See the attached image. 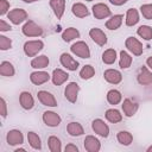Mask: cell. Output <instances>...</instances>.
Here are the masks:
<instances>
[{
	"mask_svg": "<svg viewBox=\"0 0 152 152\" xmlns=\"http://www.w3.org/2000/svg\"><path fill=\"white\" fill-rule=\"evenodd\" d=\"M84 148L88 152H97L101 148V144L97 138H95L93 135H88L84 139Z\"/></svg>",
	"mask_w": 152,
	"mask_h": 152,
	"instance_id": "cell-16",
	"label": "cell"
},
{
	"mask_svg": "<svg viewBox=\"0 0 152 152\" xmlns=\"http://www.w3.org/2000/svg\"><path fill=\"white\" fill-rule=\"evenodd\" d=\"M21 31L26 37H39L43 34V28L32 20L26 21L25 25L23 26Z\"/></svg>",
	"mask_w": 152,
	"mask_h": 152,
	"instance_id": "cell-1",
	"label": "cell"
},
{
	"mask_svg": "<svg viewBox=\"0 0 152 152\" xmlns=\"http://www.w3.org/2000/svg\"><path fill=\"white\" fill-rule=\"evenodd\" d=\"M11 46H12V40L7 38L6 36H0V49L5 51V50L11 49Z\"/></svg>",
	"mask_w": 152,
	"mask_h": 152,
	"instance_id": "cell-39",
	"label": "cell"
},
{
	"mask_svg": "<svg viewBox=\"0 0 152 152\" xmlns=\"http://www.w3.org/2000/svg\"><path fill=\"white\" fill-rule=\"evenodd\" d=\"M146 64L152 69V56H151V57H148V58L146 59Z\"/></svg>",
	"mask_w": 152,
	"mask_h": 152,
	"instance_id": "cell-45",
	"label": "cell"
},
{
	"mask_svg": "<svg viewBox=\"0 0 152 152\" xmlns=\"http://www.w3.org/2000/svg\"><path fill=\"white\" fill-rule=\"evenodd\" d=\"M104 115H106V119L112 124H116V122H120L122 120V115L120 114V112L118 109H114V108L108 109Z\"/></svg>",
	"mask_w": 152,
	"mask_h": 152,
	"instance_id": "cell-30",
	"label": "cell"
},
{
	"mask_svg": "<svg viewBox=\"0 0 152 152\" xmlns=\"http://www.w3.org/2000/svg\"><path fill=\"white\" fill-rule=\"evenodd\" d=\"M19 102H20V106H21L24 109H26V110L32 109L33 106H34V100H33L31 93H28V91H23V93L20 94V96H19Z\"/></svg>",
	"mask_w": 152,
	"mask_h": 152,
	"instance_id": "cell-17",
	"label": "cell"
},
{
	"mask_svg": "<svg viewBox=\"0 0 152 152\" xmlns=\"http://www.w3.org/2000/svg\"><path fill=\"white\" fill-rule=\"evenodd\" d=\"M49 78H50V75L45 71H34L30 75V81L36 86H39V84L48 82Z\"/></svg>",
	"mask_w": 152,
	"mask_h": 152,
	"instance_id": "cell-19",
	"label": "cell"
},
{
	"mask_svg": "<svg viewBox=\"0 0 152 152\" xmlns=\"http://www.w3.org/2000/svg\"><path fill=\"white\" fill-rule=\"evenodd\" d=\"M10 8V2L7 0H0V14H6L7 10Z\"/></svg>",
	"mask_w": 152,
	"mask_h": 152,
	"instance_id": "cell-40",
	"label": "cell"
},
{
	"mask_svg": "<svg viewBox=\"0 0 152 152\" xmlns=\"http://www.w3.org/2000/svg\"><path fill=\"white\" fill-rule=\"evenodd\" d=\"M78 37H80V32L75 27H69V28L64 30V32L62 33V38L64 42H70V40L78 38Z\"/></svg>",
	"mask_w": 152,
	"mask_h": 152,
	"instance_id": "cell-32",
	"label": "cell"
},
{
	"mask_svg": "<svg viewBox=\"0 0 152 152\" xmlns=\"http://www.w3.org/2000/svg\"><path fill=\"white\" fill-rule=\"evenodd\" d=\"M116 59V51L114 49H108L102 53V61L106 64H113Z\"/></svg>",
	"mask_w": 152,
	"mask_h": 152,
	"instance_id": "cell-36",
	"label": "cell"
},
{
	"mask_svg": "<svg viewBox=\"0 0 152 152\" xmlns=\"http://www.w3.org/2000/svg\"><path fill=\"white\" fill-rule=\"evenodd\" d=\"M27 140H28V144L32 148H34V150H40L42 148V141H40V138L38 137L37 133L28 132L27 133Z\"/></svg>",
	"mask_w": 152,
	"mask_h": 152,
	"instance_id": "cell-29",
	"label": "cell"
},
{
	"mask_svg": "<svg viewBox=\"0 0 152 152\" xmlns=\"http://www.w3.org/2000/svg\"><path fill=\"white\" fill-rule=\"evenodd\" d=\"M140 12H141V14L144 15L145 19L151 20V19H152V4H145V5H141V7H140Z\"/></svg>",
	"mask_w": 152,
	"mask_h": 152,
	"instance_id": "cell-38",
	"label": "cell"
},
{
	"mask_svg": "<svg viewBox=\"0 0 152 152\" xmlns=\"http://www.w3.org/2000/svg\"><path fill=\"white\" fill-rule=\"evenodd\" d=\"M125 45L128 51H131L135 56H140L142 53V44L134 37H128L125 42Z\"/></svg>",
	"mask_w": 152,
	"mask_h": 152,
	"instance_id": "cell-6",
	"label": "cell"
},
{
	"mask_svg": "<svg viewBox=\"0 0 152 152\" xmlns=\"http://www.w3.org/2000/svg\"><path fill=\"white\" fill-rule=\"evenodd\" d=\"M0 107H1V116L2 118H6L7 115V106H6V101L5 99H0Z\"/></svg>",
	"mask_w": 152,
	"mask_h": 152,
	"instance_id": "cell-41",
	"label": "cell"
},
{
	"mask_svg": "<svg viewBox=\"0 0 152 152\" xmlns=\"http://www.w3.org/2000/svg\"><path fill=\"white\" fill-rule=\"evenodd\" d=\"M116 139H118V141H119L121 145H124V146H128V145H131V142L133 141L132 134H131L129 132H127V131H120V132L116 134Z\"/></svg>",
	"mask_w": 152,
	"mask_h": 152,
	"instance_id": "cell-27",
	"label": "cell"
},
{
	"mask_svg": "<svg viewBox=\"0 0 152 152\" xmlns=\"http://www.w3.org/2000/svg\"><path fill=\"white\" fill-rule=\"evenodd\" d=\"M59 62L63 66H65L68 70H71V71H75L77 68H78V62L76 59H74L69 53H62L61 57H59Z\"/></svg>",
	"mask_w": 152,
	"mask_h": 152,
	"instance_id": "cell-10",
	"label": "cell"
},
{
	"mask_svg": "<svg viewBox=\"0 0 152 152\" xmlns=\"http://www.w3.org/2000/svg\"><path fill=\"white\" fill-rule=\"evenodd\" d=\"M12 27L10 26V24H7L5 20H0V31L5 32V31H11Z\"/></svg>",
	"mask_w": 152,
	"mask_h": 152,
	"instance_id": "cell-42",
	"label": "cell"
},
{
	"mask_svg": "<svg viewBox=\"0 0 152 152\" xmlns=\"http://www.w3.org/2000/svg\"><path fill=\"white\" fill-rule=\"evenodd\" d=\"M138 107H139L138 103L134 102V101H132L131 99H125L124 102H122V110H124L125 115L128 116V118L133 116L137 113Z\"/></svg>",
	"mask_w": 152,
	"mask_h": 152,
	"instance_id": "cell-15",
	"label": "cell"
},
{
	"mask_svg": "<svg viewBox=\"0 0 152 152\" xmlns=\"http://www.w3.org/2000/svg\"><path fill=\"white\" fill-rule=\"evenodd\" d=\"M103 77L107 82L112 83V84H118L121 82L122 80V75L120 71L115 70V69H107L104 72H103Z\"/></svg>",
	"mask_w": 152,
	"mask_h": 152,
	"instance_id": "cell-14",
	"label": "cell"
},
{
	"mask_svg": "<svg viewBox=\"0 0 152 152\" xmlns=\"http://www.w3.org/2000/svg\"><path fill=\"white\" fill-rule=\"evenodd\" d=\"M94 75H95V69L91 65H89V64L88 65H84L81 69V71H80V76H81L82 80H89Z\"/></svg>",
	"mask_w": 152,
	"mask_h": 152,
	"instance_id": "cell-37",
	"label": "cell"
},
{
	"mask_svg": "<svg viewBox=\"0 0 152 152\" xmlns=\"http://www.w3.org/2000/svg\"><path fill=\"white\" fill-rule=\"evenodd\" d=\"M80 91V86L76 83V82H70L66 87H65V90H64V96L65 99L71 102V103H75L76 100H77V94Z\"/></svg>",
	"mask_w": 152,
	"mask_h": 152,
	"instance_id": "cell-7",
	"label": "cell"
},
{
	"mask_svg": "<svg viewBox=\"0 0 152 152\" xmlns=\"http://www.w3.org/2000/svg\"><path fill=\"white\" fill-rule=\"evenodd\" d=\"M7 18L14 24V25H19L21 24L24 20L27 19V13L25 10L23 8H14L12 11H10L7 13Z\"/></svg>",
	"mask_w": 152,
	"mask_h": 152,
	"instance_id": "cell-4",
	"label": "cell"
},
{
	"mask_svg": "<svg viewBox=\"0 0 152 152\" xmlns=\"http://www.w3.org/2000/svg\"><path fill=\"white\" fill-rule=\"evenodd\" d=\"M137 33L141 38H144L145 40L152 39V27L148 26V25H141V26H139L138 30H137Z\"/></svg>",
	"mask_w": 152,
	"mask_h": 152,
	"instance_id": "cell-33",
	"label": "cell"
},
{
	"mask_svg": "<svg viewBox=\"0 0 152 152\" xmlns=\"http://www.w3.org/2000/svg\"><path fill=\"white\" fill-rule=\"evenodd\" d=\"M139 21V14L135 8H129L126 14V25L127 26H133Z\"/></svg>",
	"mask_w": 152,
	"mask_h": 152,
	"instance_id": "cell-28",
	"label": "cell"
},
{
	"mask_svg": "<svg viewBox=\"0 0 152 152\" xmlns=\"http://www.w3.org/2000/svg\"><path fill=\"white\" fill-rule=\"evenodd\" d=\"M64 151H65V152H78V147H77L76 145L69 144V145H66V146H65Z\"/></svg>",
	"mask_w": 152,
	"mask_h": 152,
	"instance_id": "cell-43",
	"label": "cell"
},
{
	"mask_svg": "<svg viewBox=\"0 0 152 152\" xmlns=\"http://www.w3.org/2000/svg\"><path fill=\"white\" fill-rule=\"evenodd\" d=\"M48 145H49V150L51 152H61L62 151V142L61 140L55 137V135H51L48 140Z\"/></svg>",
	"mask_w": 152,
	"mask_h": 152,
	"instance_id": "cell-31",
	"label": "cell"
},
{
	"mask_svg": "<svg viewBox=\"0 0 152 152\" xmlns=\"http://www.w3.org/2000/svg\"><path fill=\"white\" fill-rule=\"evenodd\" d=\"M37 96H38V100H39V101L42 102V104H44V106H48V107H56V106H57V101H56L55 96H53L51 93L46 91V90H40V91H38Z\"/></svg>",
	"mask_w": 152,
	"mask_h": 152,
	"instance_id": "cell-9",
	"label": "cell"
},
{
	"mask_svg": "<svg viewBox=\"0 0 152 152\" xmlns=\"http://www.w3.org/2000/svg\"><path fill=\"white\" fill-rule=\"evenodd\" d=\"M87 1H93V0H87Z\"/></svg>",
	"mask_w": 152,
	"mask_h": 152,
	"instance_id": "cell-49",
	"label": "cell"
},
{
	"mask_svg": "<svg viewBox=\"0 0 152 152\" xmlns=\"http://www.w3.org/2000/svg\"><path fill=\"white\" fill-rule=\"evenodd\" d=\"M69 78L68 72L63 71L62 69H55L52 72V82L55 86H61L63 84L66 80Z\"/></svg>",
	"mask_w": 152,
	"mask_h": 152,
	"instance_id": "cell-21",
	"label": "cell"
},
{
	"mask_svg": "<svg viewBox=\"0 0 152 152\" xmlns=\"http://www.w3.org/2000/svg\"><path fill=\"white\" fill-rule=\"evenodd\" d=\"M147 152H152V146H150V147L147 148Z\"/></svg>",
	"mask_w": 152,
	"mask_h": 152,
	"instance_id": "cell-48",
	"label": "cell"
},
{
	"mask_svg": "<svg viewBox=\"0 0 152 152\" xmlns=\"http://www.w3.org/2000/svg\"><path fill=\"white\" fill-rule=\"evenodd\" d=\"M107 101L110 104H118L121 101V93L116 89H110L107 93Z\"/></svg>",
	"mask_w": 152,
	"mask_h": 152,
	"instance_id": "cell-35",
	"label": "cell"
},
{
	"mask_svg": "<svg viewBox=\"0 0 152 152\" xmlns=\"http://www.w3.org/2000/svg\"><path fill=\"white\" fill-rule=\"evenodd\" d=\"M71 11H72L74 15H76L77 18H84V17H87V15L89 14L88 8H87V7H86L83 4H81V2L74 4V5H72Z\"/></svg>",
	"mask_w": 152,
	"mask_h": 152,
	"instance_id": "cell-24",
	"label": "cell"
},
{
	"mask_svg": "<svg viewBox=\"0 0 152 152\" xmlns=\"http://www.w3.org/2000/svg\"><path fill=\"white\" fill-rule=\"evenodd\" d=\"M93 14L96 19H103L110 15V10L104 4H96L93 6Z\"/></svg>",
	"mask_w": 152,
	"mask_h": 152,
	"instance_id": "cell-12",
	"label": "cell"
},
{
	"mask_svg": "<svg viewBox=\"0 0 152 152\" xmlns=\"http://www.w3.org/2000/svg\"><path fill=\"white\" fill-rule=\"evenodd\" d=\"M66 131H68V133H69L71 137H80V135H82V134L84 133L82 125L78 124V122H75V121L68 124Z\"/></svg>",
	"mask_w": 152,
	"mask_h": 152,
	"instance_id": "cell-22",
	"label": "cell"
},
{
	"mask_svg": "<svg viewBox=\"0 0 152 152\" xmlns=\"http://www.w3.org/2000/svg\"><path fill=\"white\" fill-rule=\"evenodd\" d=\"M25 151V148H17L14 152H24Z\"/></svg>",
	"mask_w": 152,
	"mask_h": 152,
	"instance_id": "cell-46",
	"label": "cell"
},
{
	"mask_svg": "<svg viewBox=\"0 0 152 152\" xmlns=\"http://www.w3.org/2000/svg\"><path fill=\"white\" fill-rule=\"evenodd\" d=\"M48 65H49V57L45 55L38 56L31 61V66L34 69H43V68H46Z\"/></svg>",
	"mask_w": 152,
	"mask_h": 152,
	"instance_id": "cell-23",
	"label": "cell"
},
{
	"mask_svg": "<svg viewBox=\"0 0 152 152\" xmlns=\"http://www.w3.org/2000/svg\"><path fill=\"white\" fill-rule=\"evenodd\" d=\"M91 128L93 131L99 134L100 137H103V138H107L109 135V127L107 126V124H104L103 120L101 119H95L93 120L91 122Z\"/></svg>",
	"mask_w": 152,
	"mask_h": 152,
	"instance_id": "cell-5",
	"label": "cell"
},
{
	"mask_svg": "<svg viewBox=\"0 0 152 152\" xmlns=\"http://www.w3.org/2000/svg\"><path fill=\"white\" fill-rule=\"evenodd\" d=\"M6 140H7V144L11 145V146H15V145H21L23 141H24V137H23V133L18 129H12L7 133V137H6Z\"/></svg>",
	"mask_w": 152,
	"mask_h": 152,
	"instance_id": "cell-11",
	"label": "cell"
},
{
	"mask_svg": "<svg viewBox=\"0 0 152 152\" xmlns=\"http://www.w3.org/2000/svg\"><path fill=\"white\" fill-rule=\"evenodd\" d=\"M14 72H15V70H14V66H13L12 63H10L7 61L1 62V64H0V74L2 76L11 77V76L14 75Z\"/></svg>",
	"mask_w": 152,
	"mask_h": 152,
	"instance_id": "cell-25",
	"label": "cell"
},
{
	"mask_svg": "<svg viewBox=\"0 0 152 152\" xmlns=\"http://www.w3.org/2000/svg\"><path fill=\"white\" fill-rule=\"evenodd\" d=\"M127 1L128 0H109V2L113 4V5H115V6H121V5L126 4Z\"/></svg>",
	"mask_w": 152,
	"mask_h": 152,
	"instance_id": "cell-44",
	"label": "cell"
},
{
	"mask_svg": "<svg viewBox=\"0 0 152 152\" xmlns=\"http://www.w3.org/2000/svg\"><path fill=\"white\" fill-rule=\"evenodd\" d=\"M122 15L121 14H116V15H113L109 20H107V23H106V27L108 28V30H116V28H119L120 26H121V24H122Z\"/></svg>",
	"mask_w": 152,
	"mask_h": 152,
	"instance_id": "cell-26",
	"label": "cell"
},
{
	"mask_svg": "<svg viewBox=\"0 0 152 152\" xmlns=\"http://www.w3.org/2000/svg\"><path fill=\"white\" fill-rule=\"evenodd\" d=\"M43 121H44V124H45L46 126H49V127H57V126L61 124L62 119H61V116H59L57 113L46 110V112L43 113Z\"/></svg>",
	"mask_w": 152,
	"mask_h": 152,
	"instance_id": "cell-8",
	"label": "cell"
},
{
	"mask_svg": "<svg viewBox=\"0 0 152 152\" xmlns=\"http://www.w3.org/2000/svg\"><path fill=\"white\" fill-rule=\"evenodd\" d=\"M71 52L75 53L76 56L81 57V58H90V50H89V46L87 45V43L80 40V42H76L75 44L71 45L70 48Z\"/></svg>",
	"mask_w": 152,
	"mask_h": 152,
	"instance_id": "cell-3",
	"label": "cell"
},
{
	"mask_svg": "<svg viewBox=\"0 0 152 152\" xmlns=\"http://www.w3.org/2000/svg\"><path fill=\"white\" fill-rule=\"evenodd\" d=\"M24 2H34V1H37V0H23Z\"/></svg>",
	"mask_w": 152,
	"mask_h": 152,
	"instance_id": "cell-47",
	"label": "cell"
},
{
	"mask_svg": "<svg viewBox=\"0 0 152 152\" xmlns=\"http://www.w3.org/2000/svg\"><path fill=\"white\" fill-rule=\"evenodd\" d=\"M89 36L90 38L100 46H103L106 43H107V36L104 34V32L97 27H94L89 31Z\"/></svg>",
	"mask_w": 152,
	"mask_h": 152,
	"instance_id": "cell-13",
	"label": "cell"
},
{
	"mask_svg": "<svg viewBox=\"0 0 152 152\" xmlns=\"http://www.w3.org/2000/svg\"><path fill=\"white\" fill-rule=\"evenodd\" d=\"M44 48V43L42 40H28L24 44V52L28 57L36 56Z\"/></svg>",
	"mask_w": 152,
	"mask_h": 152,
	"instance_id": "cell-2",
	"label": "cell"
},
{
	"mask_svg": "<svg viewBox=\"0 0 152 152\" xmlns=\"http://www.w3.org/2000/svg\"><path fill=\"white\" fill-rule=\"evenodd\" d=\"M50 6L53 10V13L57 17V19H61L64 13L65 0H50Z\"/></svg>",
	"mask_w": 152,
	"mask_h": 152,
	"instance_id": "cell-20",
	"label": "cell"
},
{
	"mask_svg": "<svg viewBox=\"0 0 152 152\" xmlns=\"http://www.w3.org/2000/svg\"><path fill=\"white\" fill-rule=\"evenodd\" d=\"M132 64V57L126 52V51H120V61H119V65L121 69H127L129 68Z\"/></svg>",
	"mask_w": 152,
	"mask_h": 152,
	"instance_id": "cell-34",
	"label": "cell"
},
{
	"mask_svg": "<svg viewBox=\"0 0 152 152\" xmlns=\"http://www.w3.org/2000/svg\"><path fill=\"white\" fill-rule=\"evenodd\" d=\"M138 82L141 86H147L152 83V72L146 68V66H141L138 74Z\"/></svg>",
	"mask_w": 152,
	"mask_h": 152,
	"instance_id": "cell-18",
	"label": "cell"
}]
</instances>
